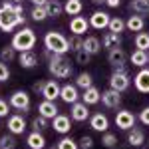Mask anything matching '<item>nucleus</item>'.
Wrapping results in <instances>:
<instances>
[{"label":"nucleus","mask_w":149,"mask_h":149,"mask_svg":"<svg viewBox=\"0 0 149 149\" xmlns=\"http://www.w3.org/2000/svg\"><path fill=\"white\" fill-rule=\"evenodd\" d=\"M90 127H92L93 131H107V127H109V119H107V115L105 113H93L90 115Z\"/></svg>","instance_id":"nucleus-15"},{"label":"nucleus","mask_w":149,"mask_h":149,"mask_svg":"<svg viewBox=\"0 0 149 149\" xmlns=\"http://www.w3.org/2000/svg\"><path fill=\"white\" fill-rule=\"evenodd\" d=\"M76 86H78V88H81V90L92 88V86H93L92 76H90L88 72H81V74H78V78H76Z\"/></svg>","instance_id":"nucleus-31"},{"label":"nucleus","mask_w":149,"mask_h":149,"mask_svg":"<svg viewBox=\"0 0 149 149\" xmlns=\"http://www.w3.org/2000/svg\"><path fill=\"white\" fill-rule=\"evenodd\" d=\"M44 86H46V81H44V80L34 81V86H32V92H34V93H42V92H44Z\"/></svg>","instance_id":"nucleus-46"},{"label":"nucleus","mask_w":149,"mask_h":149,"mask_svg":"<svg viewBox=\"0 0 149 149\" xmlns=\"http://www.w3.org/2000/svg\"><path fill=\"white\" fill-rule=\"evenodd\" d=\"M102 46L103 48H115V46H121V36L115 34V32H105L102 38Z\"/></svg>","instance_id":"nucleus-25"},{"label":"nucleus","mask_w":149,"mask_h":149,"mask_svg":"<svg viewBox=\"0 0 149 149\" xmlns=\"http://www.w3.org/2000/svg\"><path fill=\"white\" fill-rule=\"evenodd\" d=\"M68 44H70V52H78V50H81V48H84V38H81V36H78V34H74L68 40Z\"/></svg>","instance_id":"nucleus-37"},{"label":"nucleus","mask_w":149,"mask_h":149,"mask_svg":"<svg viewBox=\"0 0 149 149\" xmlns=\"http://www.w3.org/2000/svg\"><path fill=\"white\" fill-rule=\"evenodd\" d=\"M12 2H16V4H22V0H12Z\"/></svg>","instance_id":"nucleus-50"},{"label":"nucleus","mask_w":149,"mask_h":149,"mask_svg":"<svg viewBox=\"0 0 149 149\" xmlns=\"http://www.w3.org/2000/svg\"><path fill=\"white\" fill-rule=\"evenodd\" d=\"M26 24V16H24L22 4L16 2H2L0 4V30L2 32H14L16 26Z\"/></svg>","instance_id":"nucleus-1"},{"label":"nucleus","mask_w":149,"mask_h":149,"mask_svg":"<svg viewBox=\"0 0 149 149\" xmlns=\"http://www.w3.org/2000/svg\"><path fill=\"white\" fill-rule=\"evenodd\" d=\"M8 113H10V102L0 100V117H6Z\"/></svg>","instance_id":"nucleus-44"},{"label":"nucleus","mask_w":149,"mask_h":149,"mask_svg":"<svg viewBox=\"0 0 149 149\" xmlns=\"http://www.w3.org/2000/svg\"><path fill=\"white\" fill-rule=\"evenodd\" d=\"M46 10H48V16L58 18V16H62V12H64V4H60V0H48Z\"/></svg>","instance_id":"nucleus-30"},{"label":"nucleus","mask_w":149,"mask_h":149,"mask_svg":"<svg viewBox=\"0 0 149 149\" xmlns=\"http://www.w3.org/2000/svg\"><path fill=\"white\" fill-rule=\"evenodd\" d=\"M93 4H105V0H92Z\"/></svg>","instance_id":"nucleus-49"},{"label":"nucleus","mask_w":149,"mask_h":149,"mask_svg":"<svg viewBox=\"0 0 149 149\" xmlns=\"http://www.w3.org/2000/svg\"><path fill=\"white\" fill-rule=\"evenodd\" d=\"M44 46H46L48 52H54V54H66L70 52V44H68V38L60 32H46L44 36Z\"/></svg>","instance_id":"nucleus-3"},{"label":"nucleus","mask_w":149,"mask_h":149,"mask_svg":"<svg viewBox=\"0 0 149 149\" xmlns=\"http://www.w3.org/2000/svg\"><path fill=\"white\" fill-rule=\"evenodd\" d=\"M81 8H84L81 0H66V4H64V12L70 16H80Z\"/></svg>","instance_id":"nucleus-28"},{"label":"nucleus","mask_w":149,"mask_h":149,"mask_svg":"<svg viewBox=\"0 0 149 149\" xmlns=\"http://www.w3.org/2000/svg\"><path fill=\"white\" fill-rule=\"evenodd\" d=\"M125 28L127 30H131V32H141L143 28H145V20H143V16H129V20L125 22Z\"/></svg>","instance_id":"nucleus-26"},{"label":"nucleus","mask_w":149,"mask_h":149,"mask_svg":"<svg viewBox=\"0 0 149 149\" xmlns=\"http://www.w3.org/2000/svg\"><path fill=\"white\" fill-rule=\"evenodd\" d=\"M52 127H54V131H58L60 135H66V133H70V129H72V121H70L68 115L58 113L52 119Z\"/></svg>","instance_id":"nucleus-13"},{"label":"nucleus","mask_w":149,"mask_h":149,"mask_svg":"<svg viewBox=\"0 0 149 149\" xmlns=\"http://www.w3.org/2000/svg\"><path fill=\"white\" fill-rule=\"evenodd\" d=\"M30 16H32V20H34V22H44V20L48 18L46 6H34L32 12H30Z\"/></svg>","instance_id":"nucleus-32"},{"label":"nucleus","mask_w":149,"mask_h":149,"mask_svg":"<svg viewBox=\"0 0 149 149\" xmlns=\"http://www.w3.org/2000/svg\"><path fill=\"white\" fill-rule=\"evenodd\" d=\"M139 119H141V123H143V125H149V105L141 109V113H139Z\"/></svg>","instance_id":"nucleus-45"},{"label":"nucleus","mask_w":149,"mask_h":149,"mask_svg":"<svg viewBox=\"0 0 149 149\" xmlns=\"http://www.w3.org/2000/svg\"><path fill=\"white\" fill-rule=\"evenodd\" d=\"M0 149H16L14 133H8V135H2L0 137Z\"/></svg>","instance_id":"nucleus-36"},{"label":"nucleus","mask_w":149,"mask_h":149,"mask_svg":"<svg viewBox=\"0 0 149 149\" xmlns=\"http://www.w3.org/2000/svg\"><path fill=\"white\" fill-rule=\"evenodd\" d=\"M58 105H56V102H50V100H44V102L38 105V113L40 115H44L46 119H54L58 115Z\"/></svg>","instance_id":"nucleus-19"},{"label":"nucleus","mask_w":149,"mask_h":149,"mask_svg":"<svg viewBox=\"0 0 149 149\" xmlns=\"http://www.w3.org/2000/svg\"><path fill=\"white\" fill-rule=\"evenodd\" d=\"M50 149H58V145H56V147H50Z\"/></svg>","instance_id":"nucleus-51"},{"label":"nucleus","mask_w":149,"mask_h":149,"mask_svg":"<svg viewBox=\"0 0 149 149\" xmlns=\"http://www.w3.org/2000/svg\"><path fill=\"white\" fill-rule=\"evenodd\" d=\"M129 86H131V78H129L127 66L113 68L111 76H109V88L111 90H117V92H125Z\"/></svg>","instance_id":"nucleus-4"},{"label":"nucleus","mask_w":149,"mask_h":149,"mask_svg":"<svg viewBox=\"0 0 149 149\" xmlns=\"http://www.w3.org/2000/svg\"><path fill=\"white\" fill-rule=\"evenodd\" d=\"M127 143L133 145V147H141V145L145 143V133H143L139 127L133 125L129 129V133H127Z\"/></svg>","instance_id":"nucleus-23"},{"label":"nucleus","mask_w":149,"mask_h":149,"mask_svg":"<svg viewBox=\"0 0 149 149\" xmlns=\"http://www.w3.org/2000/svg\"><path fill=\"white\" fill-rule=\"evenodd\" d=\"M129 60H131V64H133L135 68H143V66L149 62V54L145 52V50H135Z\"/></svg>","instance_id":"nucleus-27"},{"label":"nucleus","mask_w":149,"mask_h":149,"mask_svg":"<svg viewBox=\"0 0 149 149\" xmlns=\"http://www.w3.org/2000/svg\"><path fill=\"white\" fill-rule=\"evenodd\" d=\"M10 107H14V109L26 113V111L30 109V95H28V92L16 90V92L10 95Z\"/></svg>","instance_id":"nucleus-5"},{"label":"nucleus","mask_w":149,"mask_h":149,"mask_svg":"<svg viewBox=\"0 0 149 149\" xmlns=\"http://www.w3.org/2000/svg\"><path fill=\"white\" fill-rule=\"evenodd\" d=\"M81 102L88 103V105H93V103L102 102V92L97 90V88H88V90H84V93H81Z\"/></svg>","instance_id":"nucleus-24"},{"label":"nucleus","mask_w":149,"mask_h":149,"mask_svg":"<svg viewBox=\"0 0 149 149\" xmlns=\"http://www.w3.org/2000/svg\"><path fill=\"white\" fill-rule=\"evenodd\" d=\"M32 127H34V131H44V129L48 127V119L44 117V115L38 113V117L32 119Z\"/></svg>","instance_id":"nucleus-40"},{"label":"nucleus","mask_w":149,"mask_h":149,"mask_svg":"<svg viewBox=\"0 0 149 149\" xmlns=\"http://www.w3.org/2000/svg\"><path fill=\"white\" fill-rule=\"evenodd\" d=\"M60 92H62V86H60L56 80H50V81H46V86H44V92H42V95H44V100L56 102L58 97H60Z\"/></svg>","instance_id":"nucleus-18"},{"label":"nucleus","mask_w":149,"mask_h":149,"mask_svg":"<svg viewBox=\"0 0 149 149\" xmlns=\"http://www.w3.org/2000/svg\"><path fill=\"white\" fill-rule=\"evenodd\" d=\"M125 60H127V54L121 46H115V48H109V50H107V62H109L113 68L125 66Z\"/></svg>","instance_id":"nucleus-8"},{"label":"nucleus","mask_w":149,"mask_h":149,"mask_svg":"<svg viewBox=\"0 0 149 149\" xmlns=\"http://www.w3.org/2000/svg\"><path fill=\"white\" fill-rule=\"evenodd\" d=\"M129 8L139 16H145V14H149V0H131Z\"/></svg>","instance_id":"nucleus-29"},{"label":"nucleus","mask_w":149,"mask_h":149,"mask_svg":"<svg viewBox=\"0 0 149 149\" xmlns=\"http://www.w3.org/2000/svg\"><path fill=\"white\" fill-rule=\"evenodd\" d=\"M102 145L103 147H115L117 145V137H115L113 133H109V131H103V137H102Z\"/></svg>","instance_id":"nucleus-39"},{"label":"nucleus","mask_w":149,"mask_h":149,"mask_svg":"<svg viewBox=\"0 0 149 149\" xmlns=\"http://www.w3.org/2000/svg\"><path fill=\"white\" fill-rule=\"evenodd\" d=\"M102 103L105 105V107H109V109H113V107H117L119 103H121V92H117V90H105V92H102Z\"/></svg>","instance_id":"nucleus-11"},{"label":"nucleus","mask_w":149,"mask_h":149,"mask_svg":"<svg viewBox=\"0 0 149 149\" xmlns=\"http://www.w3.org/2000/svg\"><path fill=\"white\" fill-rule=\"evenodd\" d=\"M6 127H8V131H10V133H14V135H22L28 125H26V119H24L22 115L16 113V115H10V117H8Z\"/></svg>","instance_id":"nucleus-9"},{"label":"nucleus","mask_w":149,"mask_h":149,"mask_svg":"<svg viewBox=\"0 0 149 149\" xmlns=\"http://www.w3.org/2000/svg\"><path fill=\"white\" fill-rule=\"evenodd\" d=\"M135 48L137 50H147L149 48V34L147 32H139L135 36Z\"/></svg>","instance_id":"nucleus-35"},{"label":"nucleus","mask_w":149,"mask_h":149,"mask_svg":"<svg viewBox=\"0 0 149 149\" xmlns=\"http://www.w3.org/2000/svg\"><path fill=\"white\" fill-rule=\"evenodd\" d=\"M107 30H109V32H115V34H121V32L125 30V22H123L121 18H117V16H115V18H111V20H109Z\"/></svg>","instance_id":"nucleus-34"},{"label":"nucleus","mask_w":149,"mask_h":149,"mask_svg":"<svg viewBox=\"0 0 149 149\" xmlns=\"http://www.w3.org/2000/svg\"><path fill=\"white\" fill-rule=\"evenodd\" d=\"M8 78H10V70L6 66V62L0 60V81H8Z\"/></svg>","instance_id":"nucleus-42"},{"label":"nucleus","mask_w":149,"mask_h":149,"mask_svg":"<svg viewBox=\"0 0 149 149\" xmlns=\"http://www.w3.org/2000/svg\"><path fill=\"white\" fill-rule=\"evenodd\" d=\"M18 64H20L22 68H26V70L36 68V66H38V56H36L32 50H28V52H20V56H18Z\"/></svg>","instance_id":"nucleus-22"},{"label":"nucleus","mask_w":149,"mask_h":149,"mask_svg":"<svg viewBox=\"0 0 149 149\" xmlns=\"http://www.w3.org/2000/svg\"><path fill=\"white\" fill-rule=\"evenodd\" d=\"M109 20H111V16L107 14V12H93L92 16H90V26H92L93 30H103V28H107L109 26Z\"/></svg>","instance_id":"nucleus-10"},{"label":"nucleus","mask_w":149,"mask_h":149,"mask_svg":"<svg viewBox=\"0 0 149 149\" xmlns=\"http://www.w3.org/2000/svg\"><path fill=\"white\" fill-rule=\"evenodd\" d=\"M84 50H86L90 56L100 54V52H102V40L95 38V36H88V38H84Z\"/></svg>","instance_id":"nucleus-21"},{"label":"nucleus","mask_w":149,"mask_h":149,"mask_svg":"<svg viewBox=\"0 0 149 149\" xmlns=\"http://www.w3.org/2000/svg\"><path fill=\"white\" fill-rule=\"evenodd\" d=\"M46 2H48V0H32L34 6H46Z\"/></svg>","instance_id":"nucleus-48"},{"label":"nucleus","mask_w":149,"mask_h":149,"mask_svg":"<svg viewBox=\"0 0 149 149\" xmlns=\"http://www.w3.org/2000/svg\"><path fill=\"white\" fill-rule=\"evenodd\" d=\"M133 86L139 93H149V70H139V74L133 78Z\"/></svg>","instance_id":"nucleus-16"},{"label":"nucleus","mask_w":149,"mask_h":149,"mask_svg":"<svg viewBox=\"0 0 149 149\" xmlns=\"http://www.w3.org/2000/svg\"><path fill=\"white\" fill-rule=\"evenodd\" d=\"M105 4H107L109 8H117V6L121 4V0H105Z\"/></svg>","instance_id":"nucleus-47"},{"label":"nucleus","mask_w":149,"mask_h":149,"mask_svg":"<svg viewBox=\"0 0 149 149\" xmlns=\"http://www.w3.org/2000/svg\"><path fill=\"white\" fill-rule=\"evenodd\" d=\"M70 115H72V119H74V121H86V119H90L88 103H84V102L72 103V111H70Z\"/></svg>","instance_id":"nucleus-12"},{"label":"nucleus","mask_w":149,"mask_h":149,"mask_svg":"<svg viewBox=\"0 0 149 149\" xmlns=\"http://www.w3.org/2000/svg\"><path fill=\"white\" fill-rule=\"evenodd\" d=\"M74 54H76V62H78V64H90V60H92V56H90L84 48L78 50V52H74Z\"/></svg>","instance_id":"nucleus-41"},{"label":"nucleus","mask_w":149,"mask_h":149,"mask_svg":"<svg viewBox=\"0 0 149 149\" xmlns=\"http://www.w3.org/2000/svg\"><path fill=\"white\" fill-rule=\"evenodd\" d=\"M60 97H62L66 103H76L81 95L78 93V86H76V84H66V86H62Z\"/></svg>","instance_id":"nucleus-14"},{"label":"nucleus","mask_w":149,"mask_h":149,"mask_svg":"<svg viewBox=\"0 0 149 149\" xmlns=\"http://www.w3.org/2000/svg\"><path fill=\"white\" fill-rule=\"evenodd\" d=\"M26 143L30 149H44L46 147V137L42 135V131H32V133H28Z\"/></svg>","instance_id":"nucleus-20"},{"label":"nucleus","mask_w":149,"mask_h":149,"mask_svg":"<svg viewBox=\"0 0 149 149\" xmlns=\"http://www.w3.org/2000/svg\"><path fill=\"white\" fill-rule=\"evenodd\" d=\"M10 44L16 52H28V50H32L34 44H36L34 30H32V28H22L20 32H14Z\"/></svg>","instance_id":"nucleus-2"},{"label":"nucleus","mask_w":149,"mask_h":149,"mask_svg":"<svg viewBox=\"0 0 149 149\" xmlns=\"http://www.w3.org/2000/svg\"><path fill=\"white\" fill-rule=\"evenodd\" d=\"M88 28H90V20H86L84 16H74V18L70 20V30H72L74 34L84 36L88 32Z\"/></svg>","instance_id":"nucleus-17"},{"label":"nucleus","mask_w":149,"mask_h":149,"mask_svg":"<svg viewBox=\"0 0 149 149\" xmlns=\"http://www.w3.org/2000/svg\"><path fill=\"white\" fill-rule=\"evenodd\" d=\"M115 125L119 127V129H123V131H129L131 127L135 125V115L131 113L129 109L117 111V115H115Z\"/></svg>","instance_id":"nucleus-7"},{"label":"nucleus","mask_w":149,"mask_h":149,"mask_svg":"<svg viewBox=\"0 0 149 149\" xmlns=\"http://www.w3.org/2000/svg\"><path fill=\"white\" fill-rule=\"evenodd\" d=\"M58 149H80L78 141H74L72 137H62L58 141Z\"/></svg>","instance_id":"nucleus-38"},{"label":"nucleus","mask_w":149,"mask_h":149,"mask_svg":"<svg viewBox=\"0 0 149 149\" xmlns=\"http://www.w3.org/2000/svg\"><path fill=\"white\" fill-rule=\"evenodd\" d=\"M78 145H80V149H92L93 147V139L90 137V135H84V137L78 141Z\"/></svg>","instance_id":"nucleus-43"},{"label":"nucleus","mask_w":149,"mask_h":149,"mask_svg":"<svg viewBox=\"0 0 149 149\" xmlns=\"http://www.w3.org/2000/svg\"><path fill=\"white\" fill-rule=\"evenodd\" d=\"M0 60L6 62V64H10V62L16 60V50L12 48V44H10V46H4L2 50H0Z\"/></svg>","instance_id":"nucleus-33"},{"label":"nucleus","mask_w":149,"mask_h":149,"mask_svg":"<svg viewBox=\"0 0 149 149\" xmlns=\"http://www.w3.org/2000/svg\"><path fill=\"white\" fill-rule=\"evenodd\" d=\"M50 72L54 74V78H58V80H66V78H70L74 74V68H72L70 62L62 60V62H56V64H50Z\"/></svg>","instance_id":"nucleus-6"}]
</instances>
